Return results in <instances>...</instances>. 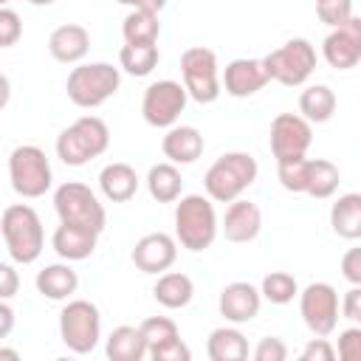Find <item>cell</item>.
Returning a JSON list of instances; mask_svg holds the SVG:
<instances>
[{"mask_svg":"<svg viewBox=\"0 0 361 361\" xmlns=\"http://www.w3.org/2000/svg\"><path fill=\"white\" fill-rule=\"evenodd\" d=\"M104 353H107L110 361H141L147 355V341H144V336H141L138 327L121 324V327H116L107 336Z\"/></svg>","mask_w":361,"mask_h":361,"instance_id":"4316f807","label":"cell"},{"mask_svg":"<svg viewBox=\"0 0 361 361\" xmlns=\"http://www.w3.org/2000/svg\"><path fill=\"white\" fill-rule=\"evenodd\" d=\"M54 209L59 214V223L82 226L96 234H102L107 226V212L99 203L96 192L79 180H68L54 192Z\"/></svg>","mask_w":361,"mask_h":361,"instance_id":"ba28073f","label":"cell"},{"mask_svg":"<svg viewBox=\"0 0 361 361\" xmlns=\"http://www.w3.org/2000/svg\"><path fill=\"white\" fill-rule=\"evenodd\" d=\"M3 358H8V361H20V350H14V347H0V361Z\"/></svg>","mask_w":361,"mask_h":361,"instance_id":"c3c4849f","label":"cell"},{"mask_svg":"<svg viewBox=\"0 0 361 361\" xmlns=\"http://www.w3.org/2000/svg\"><path fill=\"white\" fill-rule=\"evenodd\" d=\"M316 14L324 25L338 28L353 17V0H316Z\"/></svg>","mask_w":361,"mask_h":361,"instance_id":"e575fe53","label":"cell"},{"mask_svg":"<svg viewBox=\"0 0 361 361\" xmlns=\"http://www.w3.org/2000/svg\"><path fill=\"white\" fill-rule=\"evenodd\" d=\"M310 141H313V127L299 113H279L271 121V152L276 164L305 158Z\"/></svg>","mask_w":361,"mask_h":361,"instance_id":"4fadbf2b","label":"cell"},{"mask_svg":"<svg viewBox=\"0 0 361 361\" xmlns=\"http://www.w3.org/2000/svg\"><path fill=\"white\" fill-rule=\"evenodd\" d=\"M59 338L76 355L93 353L102 338L99 307L90 299H71L59 313Z\"/></svg>","mask_w":361,"mask_h":361,"instance_id":"9c48e42d","label":"cell"},{"mask_svg":"<svg viewBox=\"0 0 361 361\" xmlns=\"http://www.w3.org/2000/svg\"><path fill=\"white\" fill-rule=\"evenodd\" d=\"M8 99H11V82H8V76H6V73H0V113L6 110Z\"/></svg>","mask_w":361,"mask_h":361,"instance_id":"7dc6e473","label":"cell"},{"mask_svg":"<svg viewBox=\"0 0 361 361\" xmlns=\"http://www.w3.org/2000/svg\"><path fill=\"white\" fill-rule=\"evenodd\" d=\"M336 353L344 361H358L361 358V327L358 324H353V327L338 333V350Z\"/></svg>","mask_w":361,"mask_h":361,"instance_id":"f35d334b","label":"cell"},{"mask_svg":"<svg viewBox=\"0 0 361 361\" xmlns=\"http://www.w3.org/2000/svg\"><path fill=\"white\" fill-rule=\"evenodd\" d=\"M259 305H262V296L251 282H228L217 299L220 316L231 324H245V322L257 319Z\"/></svg>","mask_w":361,"mask_h":361,"instance_id":"e0dca14e","label":"cell"},{"mask_svg":"<svg viewBox=\"0 0 361 361\" xmlns=\"http://www.w3.org/2000/svg\"><path fill=\"white\" fill-rule=\"evenodd\" d=\"M147 355H149L152 361H189V358H192V350L183 344L180 336H175V338H169V341L152 347Z\"/></svg>","mask_w":361,"mask_h":361,"instance_id":"74e56055","label":"cell"},{"mask_svg":"<svg viewBox=\"0 0 361 361\" xmlns=\"http://www.w3.org/2000/svg\"><path fill=\"white\" fill-rule=\"evenodd\" d=\"M180 76L186 96L195 99L197 104H212L220 96V71H217V56L212 48L192 45L180 54Z\"/></svg>","mask_w":361,"mask_h":361,"instance_id":"30bf717a","label":"cell"},{"mask_svg":"<svg viewBox=\"0 0 361 361\" xmlns=\"http://www.w3.org/2000/svg\"><path fill=\"white\" fill-rule=\"evenodd\" d=\"M341 276L350 285H361V248H350L341 257Z\"/></svg>","mask_w":361,"mask_h":361,"instance_id":"7bdbcfd3","label":"cell"},{"mask_svg":"<svg viewBox=\"0 0 361 361\" xmlns=\"http://www.w3.org/2000/svg\"><path fill=\"white\" fill-rule=\"evenodd\" d=\"M96 240H99V234L90 231V228L59 223L56 231H54V237H51V245H54V251L65 262H82V259H87L96 251Z\"/></svg>","mask_w":361,"mask_h":361,"instance_id":"44dd1931","label":"cell"},{"mask_svg":"<svg viewBox=\"0 0 361 361\" xmlns=\"http://www.w3.org/2000/svg\"><path fill=\"white\" fill-rule=\"evenodd\" d=\"M259 228H262V212L257 203L243 200V197L228 203L223 223H220V231L228 243H251V240H257Z\"/></svg>","mask_w":361,"mask_h":361,"instance_id":"ac0fdd59","label":"cell"},{"mask_svg":"<svg viewBox=\"0 0 361 361\" xmlns=\"http://www.w3.org/2000/svg\"><path fill=\"white\" fill-rule=\"evenodd\" d=\"M220 231L217 212L206 195H180L175 200V243L186 251H206Z\"/></svg>","mask_w":361,"mask_h":361,"instance_id":"6da1fadb","label":"cell"},{"mask_svg":"<svg viewBox=\"0 0 361 361\" xmlns=\"http://www.w3.org/2000/svg\"><path fill=\"white\" fill-rule=\"evenodd\" d=\"M307 158V155H305ZM305 158L299 161H285V164H276V178L282 183V189L299 195L305 189Z\"/></svg>","mask_w":361,"mask_h":361,"instance_id":"d590c367","label":"cell"},{"mask_svg":"<svg viewBox=\"0 0 361 361\" xmlns=\"http://www.w3.org/2000/svg\"><path fill=\"white\" fill-rule=\"evenodd\" d=\"M299 293V282L293 274L288 271H271L262 276V285H259V296L268 299L271 305H288L293 302Z\"/></svg>","mask_w":361,"mask_h":361,"instance_id":"d6a6232c","label":"cell"},{"mask_svg":"<svg viewBox=\"0 0 361 361\" xmlns=\"http://www.w3.org/2000/svg\"><path fill=\"white\" fill-rule=\"evenodd\" d=\"M338 310H341V316H344L347 322H353V324L361 322V285H353V288L344 293Z\"/></svg>","mask_w":361,"mask_h":361,"instance_id":"b9f144b4","label":"cell"},{"mask_svg":"<svg viewBox=\"0 0 361 361\" xmlns=\"http://www.w3.org/2000/svg\"><path fill=\"white\" fill-rule=\"evenodd\" d=\"M322 56L336 71H350L361 62V20L355 14L344 25L330 28L322 42Z\"/></svg>","mask_w":361,"mask_h":361,"instance_id":"5bb4252c","label":"cell"},{"mask_svg":"<svg viewBox=\"0 0 361 361\" xmlns=\"http://www.w3.org/2000/svg\"><path fill=\"white\" fill-rule=\"evenodd\" d=\"M121 34H124V42H130V45H155L158 34H161L158 14L144 11V8H133L121 23Z\"/></svg>","mask_w":361,"mask_h":361,"instance_id":"4dcf8cb0","label":"cell"},{"mask_svg":"<svg viewBox=\"0 0 361 361\" xmlns=\"http://www.w3.org/2000/svg\"><path fill=\"white\" fill-rule=\"evenodd\" d=\"M268 82L271 79L265 73L262 59H248V56L231 59L220 76V87H226V93L234 99H248V96L259 93Z\"/></svg>","mask_w":361,"mask_h":361,"instance_id":"2e32d148","label":"cell"},{"mask_svg":"<svg viewBox=\"0 0 361 361\" xmlns=\"http://www.w3.org/2000/svg\"><path fill=\"white\" fill-rule=\"evenodd\" d=\"M186 87L175 79H161V82H152L147 90H144V99H141V116L149 127H172L180 113L186 110Z\"/></svg>","mask_w":361,"mask_h":361,"instance_id":"8fae6325","label":"cell"},{"mask_svg":"<svg viewBox=\"0 0 361 361\" xmlns=\"http://www.w3.org/2000/svg\"><path fill=\"white\" fill-rule=\"evenodd\" d=\"M206 355L212 361H245L248 358V341L237 327H217L209 333Z\"/></svg>","mask_w":361,"mask_h":361,"instance_id":"83f0119b","label":"cell"},{"mask_svg":"<svg viewBox=\"0 0 361 361\" xmlns=\"http://www.w3.org/2000/svg\"><path fill=\"white\" fill-rule=\"evenodd\" d=\"M341 175L338 166L327 158H305V195L316 197V200H327L338 192Z\"/></svg>","mask_w":361,"mask_h":361,"instance_id":"cb8c5ba5","label":"cell"},{"mask_svg":"<svg viewBox=\"0 0 361 361\" xmlns=\"http://www.w3.org/2000/svg\"><path fill=\"white\" fill-rule=\"evenodd\" d=\"M48 51L56 62L62 65H76L87 56L90 51V34L85 25L79 23H65V25H56L48 37Z\"/></svg>","mask_w":361,"mask_h":361,"instance_id":"d6986e66","label":"cell"},{"mask_svg":"<svg viewBox=\"0 0 361 361\" xmlns=\"http://www.w3.org/2000/svg\"><path fill=\"white\" fill-rule=\"evenodd\" d=\"M152 296L166 310H180L195 296V282L180 271H164L158 274V282L152 285Z\"/></svg>","mask_w":361,"mask_h":361,"instance_id":"d4e9b609","label":"cell"},{"mask_svg":"<svg viewBox=\"0 0 361 361\" xmlns=\"http://www.w3.org/2000/svg\"><path fill=\"white\" fill-rule=\"evenodd\" d=\"M3 3H8V0H0V6H3Z\"/></svg>","mask_w":361,"mask_h":361,"instance_id":"f907efd6","label":"cell"},{"mask_svg":"<svg viewBox=\"0 0 361 361\" xmlns=\"http://www.w3.org/2000/svg\"><path fill=\"white\" fill-rule=\"evenodd\" d=\"M0 231L14 262L31 265L45 248V231L39 214L28 203H11L0 214Z\"/></svg>","mask_w":361,"mask_h":361,"instance_id":"7a4b0ae2","label":"cell"},{"mask_svg":"<svg viewBox=\"0 0 361 361\" xmlns=\"http://www.w3.org/2000/svg\"><path fill=\"white\" fill-rule=\"evenodd\" d=\"M333 358H336V347L327 341V336L310 338L302 350V361H333Z\"/></svg>","mask_w":361,"mask_h":361,"instance_id":"60d3db41","label":"cell"},{"mask_svg":"<svg viewBox=\"0 0 361 361\" xmlns=\"http://www.w3.org/2000/svg\"><path fill=\"white\" fill-rule=\"evenodd\" d=\"M118 87H121V73L110 62H85V65H76L68 73V82H65L68 99L76 107H82V110L102 107L110 96L118 93Z\"/></svg>","mask_w":361,"mask_h":361,"instance_id":"277c9868","label":"cell"},{"mask_svg":"<svg viewBox=\"0 0 361 361\" xmlns=\"http://www.w3.org/2000/svg\"><path fill=\"white\" fill-rule=\"evenodd\" d=\"M11 330H14V310L11 305H6V299H0V341L8 338Z\"/></svg>","mask_w":361,"mask_h":361,"instance_id":"f6af8a7d","label":"cell"},{"mask_svg":"<svg viewBox=\"0 0 361 361\" xmlns=\"http://www.w3.org/2000/svg\"><path fill=\"white\" fill-rule=\"evenodd\" d=\"M330 226H333V234H338L341 240L353 243L361 237V195L358 192H347L330 206Z\"/></svg>","mask_w":361,"mask_h":361,"instance_id":"484cf974","label":"cell"},{"mask_svg":"<svg viewBox=\"0 0 361 361\" xmlns=\"http://www.w3.org/2000/svg\"><path fill=\"white\" fill-rule=\"evenodd\" d=\"M147 189H149L152 200H158V203H175L180 197V192H183V178H180V172H178L175 164L164 161V164L149 166V172H147Z\"/></svg>","mask_w":361,"mask_h":361,"instance_id":"f546056e","label":"cell"},{"mask_svg":"<svg viewBox=\"0 0 361 361\" xmlns=\"http://www.w3.org/2000/svg\"><path fill=\"white\" fill-rule=\"evenodd\" d=\"M161 54H158V45H130L124 42L121 51H118V65L121 71H127L130 76H149L158 65Z\"/></svg>","mask_w":361,"mask_h":361,"instance_id":"1f68e13d","label":"cell"},{"mask_svg":"<svg viewBox=\"0 0 361 361\" xmlns=\"http://www.w3.org/2000/svg\"><path fill=\"white\" fill-rule=\"evenodd\" d=\"M25 3H31V6H51L54 0H25Z\"/></svg>","mask_w":361,"mask_h":361,"instance_id":"681fc988","label":"cell"},{"mask_svg":"<svg viewBox=\"0 0 361 361\" xmlns=\"http://www.w3.org/2000/svg\"><path fill=\"white\" fill-rule=\"evenodd\" d=\"M336 113V93L327 85H310L299 93V116L310 124H324Z\"/></svg>","mask_w":361,"mask_h":361,"instance_id":"f1b7e54d","label":"cell"},{"mask_svg":"<svg viewBox=\"0 0 361 361\" xmlns=\"http://www.w3.org/2000/svg\"><path fill=\"white\" fill-rule=\"evenodd\" d=\"M138 330H141V336H144V341H147V353H149L152 347H158V344H164V341L180 336V333H178V324H175L169 316H149V319H144V322L138 324Z\"/></svg>","mask_w":361,"mask_h":361,"instance_id":"836d02e7","label":"cell"},{"mask_svg":"<svg viewBox=\"0 0 361 361\" xmlns=\"http://www.w3.org/2000/svg\"><path fill=\"white\" fill-rule=\"evenodd\" d=\"M285 358H288V347L276 336H265L254 347V361H285Z\"/></svg>","mask_w":361,"mask_h":361,"instance_id":"ab89813d","label":"cell"},{"mask_svg":"<svg viewBox=\"0 0 361 361\" xmlns=\"http://www.w3.org/2000/svg\"><path fill=\"white\" fill-rule=\"evenodd\" d=\"M20 290V274L14 271V265L0 262V299H11Z\"/></svg>","mask_w":361,"mask_h":361,"instance_id":"ee69618b","label":"cell"},{"mask_svg":"<svg viewBox=\"0 0 361 361\" xmlns=\"http://www.w3.org/2000/svg\"><path fill=\"white\" fill-rule=\"evenodd\" d=\"M138 172L121 161H113L99 172V189L110 203H127L138 192Z\"/></svg>","mask_w":361,"mask_h":361,"instance_id":"603a6c76","label":"cell"},{"mask_svg":"<svg viewBox=\"0 0 361 361\" xmlns=\"http://www.w3.org/2000/svg\"><path fill=\"white\" fill-rule=\"evenodd\" d=\"M203 135L197 127H189V124H172L166 127V135L161 141V149L164 155L169 158V164H195L200 155H203Z\"/></svg>","mask_w":361,"mask_h":361,"instance_id":"ffe728a7","label":"cell"},{"mask_svg":"<svg viewBox=\"0 0 361 361\" xmlns=\"http://www.w3.org/2000/svg\"><path fill=\"white\" fill-rule=\"evenodd\" d=\"M110 147V130L99 116H82L56 135V158L68 166H85Z\"/></svg>","mask_w":361,"mask_h":361,"instance_id":"5b68a950","label":"cell"},{"mask_svg":"<svg viewBox=\"0 0 361 361\" xmlns=\"http://www.w3.org/2000/svg\"><path fill=\"white\" fill-rule=\"evenodd\" d=\"M8 180H11V189L20 197H25V200L42 197L54 183L48 155L37 144L14 147L11 155H8Z\"/></svg>","mask_w":361,"mask_h":361,"instance_id":"8992f818","label":"cell"},{"mask_svg":"<svg viewBox=\"0 0 361 361\" xmlns=\"http://www.w3.org/2000/svg\"><path fill=\"white\" fill-rule=\"evenodd\" d=\"M299 296L302 322L313 336H330L338 324V293L330 282H310Z\"/></svg>","mask_w":361,"mask_h":361,"instance_id":"7c38bea8","label":"cell"},{"mask_svg":"<svg viewBox=\"0 0 361 361\" xmlns=\"http://www.w3.org/2000/svg\"><path fill=\"white\" fill-rule=\"evenodd\" d=\"M259 175L257 158L251 152H223L203 175V189L206 197L217 200V203H231L237 200Z\"/></svg>","mask_w":361,"mask_h":361,"instance_id":"3957f363","label":"cell"},{"mask_svg":"<svg viewBox=\"0 0 361 361\" xmlns=\"http://www.w3.org/2000/svg\"><path fill=\"white\" fill-rule=\"evenodd\" d=\"M116 3H121V6H130V8H144V11H161L164 6H166V0H116Z\"/></svg>","mask_w":361,"mask_h":361,"instance_id":"bcb514c9","label":"cell"},{"mask_svg":"<svg viewBox=\"0 0 361 361\" xmlns=\"http://www.w3.org/2000/svg\"><path fill=\"white\" fill-rule=\"evenodd\" d=\"M262 65H265L268 79H274L285 87H299L316 71V48L305 37H293L285 45L265 54Z\"/></svg>","mask_w":361,"mask_h":361,"instance_id":"52a82bcc","label":"cell"},{"mask_svg":"<svg viewBox=\"0 0 361 361\" xmlns=\"http://www.w3.org/2000/svg\"><path fill=\"white\" fill-rule=\"evenodd\" d=\"M23 37V20L14 8H3L0 6V48H11L17 45Z\"/></svg>","mask_w":361,"mask_h":361,"instance_id":"8d00e7d4","label":"cell"},{"mask_svg":"<svg viewBox=\"0 0 361 361\" xmlns=\"http://www.w3.org/2000/svg\"><path fill=\"white\" fill-rule=\"evenodd\" d=\"M37 290L51 299V302H65L76 293L79 288V274L71 268V262H54V265H45L37 279H34Z\"/></svg>","mask_w":361,"mask_h":361,"instance_id":"7402d4cb","label":"cell"},{"mask_svg":"<svg viewBox=\"0 0 361 361\" xmlns=\"http://www.w3.org/2000/svg\"><path fill=\"white\" fill-rule=\"evenodd\" d=\"M133 265L141 271V274H164L172 268V262L178 259V243L175 237L164 234V231H152V234H144L135 245H133V254H130Z\"/></svg>","mask_w":361,"mask_h":361,"instance_id":"9a60e30c","label":"cell"}]
</instances>
